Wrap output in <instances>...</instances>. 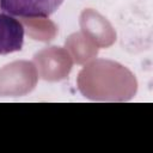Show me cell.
Returning a JSON list of instances; mask_svg holds the SVG:
<instances>
[{"label": "cell", "mask_w": 153, "mask_h": 153, "mask_svg": "<svg viewBox=\"0 0 153 153\" xmlns=\"http://www.w3.org/2000/svg\"><path fill=\"white\" fill-rule=\"evenodd\" d=\"M65 0H0V8L22 18H48Z\"/></svg>", "instance_id": "cell-1"}, {"label": "cell", "mask_w": 153, "mask_h": 153, "mask_svg": "<svg viewBox=\"0 0 153 153\" xmlns=\"http://www.w3.org/2000/svg\"><path fill=\"white\" fill-rule=\"evenodd\" d=\"M24 26L13 16L0 13V55L19 51L24 44Z\"/></svg>", "instance_id": "cell-2"}]
</instances>
